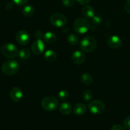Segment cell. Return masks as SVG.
<instances>
[{
    "label": "cell",
    "mask_w": 130,
    "mask_h": 130,
    "mask_svg": "<svg viewBox=\"0 0 130 130\" xmlns=\"http://www.w3.org/2000/svg\"><path fill=\"white\" fill-rule=\"evenodd\" d=\"M19 64L15 60H8L3 64L1 70L2 72L7 76H12L19 71Z\"/></svg>",
    "instance_id": "1"
},
{
    "label": "cell",
    "mask_w": 130,
    "mask_h": 130,
    "mask_svg": "<svg viewBox=\"0 0 130 130\" xmlns=\"http://www.w3.org/2000/svg\"><path fill=\"white\" fill-rule=\"evenodd\" d=\"M97 46V41L93 36H86L83 38L80 43L81 50L87 53H90L95 50Z\"/></svg>",
    "instance_id": "2"
},
{
    "label": "cell",
    "mask_w": 130,
    "mask_h": 130,
    "mask_svg": "<svg viewBox=\"0 0 130 130\" xmlns=\"http://www.w3.org/2000/svg\"><path fill=\"white\" fill-rule=\"evenodd\" d=\"M89 29L90 23L84 18H79L74 22L73 29L77 34H85L89 30Z\"/></svg>",
    "instance_id": "3"
},
{
    "label": "cell",
    "mask_w": 130,
    "mask_h": 130,
    "mask_svg": "<svg viewBox=\"0 0 130 130\" xmlns=\"http://www.w3.org/2000/svg\"><path fill=\"white\" fill-rule=\"evenodd\" d=\"M59 105V101L56 97L52 96H47L43 98L42 100V106L47 111H53L56 110Z\"/></svg>",
    "instance_id": "4"
},
{
    "label": "cell",
    "mask_w": 130,
    "mask_h": 130,
    "mask_svg": "<svg viewBox=\"0 0 130 130\" xmlns=\"http://www.w3.org/2000/svg\"><path fill=\"white\" fill-rule=\"evenodd\" d=\"M18 52L17 46L12 43H6L1 48V53L6 58H11L16 57Z\"/></svg>",
    "instance_id": "5"
},
{
    "label": "cell",
    "mask_w": 130,
    "mask_h": 130,
    "mask_svg": "<svg viewBox=\"0 0 130 130\" xmlns=\"http://www.w3.org/2000/svg\"><path fill=\"white\" fill-rule=\"evenodd\" d=\"M50 22L52 25L57 27H61L67 24V19L66 16L61 13L52 14L50 17Z\"/></svg>",
    "instance_id": "6"
},
{
    "label": "cell",
    "mask_w": 130,
    "mask_h": 130,
    "mask_svg": "<svg viewBox=\"0 0 130 130\" xmlns=\"http://www.w3.org/2000/svg\"><path fill=\"white\" fill-rule=\"evenodd\" d=\"M89 110L91 113L94 114H100L105 110V106L104 103L99 100H93L90 102L88 105Z\"/></svg>",
    "instance_id": "7"
},
{
    "label": "cell",
    "mask_w": 130,
    "mask_h": 130,
    "mask_svg": "<svg viewBox=\"0 0 130 130\" xmlns=\"http://www.w3.org/2000/svg\"><path fill=\"white\" fill-rule=\"evenodd\" d=\"M16 40L19 44L21 45H25L29 42V34L25 30H19L16 34Z\"/></svg>",
    "instance_id": "8"
},
{
    "label": "cell",
    "mask_w": 130,
    "mask_h": 130,
    "mask_svg": "<svg viewBox=\"0 0 130 130\" xmlns=\"http://www.w3.org/2000/svg\"><path fill=\"white\" fill-rule=\"evenodd\" d=\"M45 48V46L43 41L40 40V39H37L32 44L31 50L34 55H39L44 52Z\"/></svg>",
    "instance_id": "9"
},
{
    "label": "cell",
    "mask_w": 130,
    "mask_h": 130,
    "mask_svg": "<svg viewBox=\"0 0 130 130\" xmlns=\"http://www.w3.org/2000/svg\"><path fill=\"white\" fill-rule=\"evenodd\" d=\"M10 97L15 102H19L23 98V92L19 88H13L10 91Z\"/></svg>",
    "instance_id": "10"
},
{
    "label": "cell",
    "mask_w": 130,
    "mask_h": 130,
    "mask_svg": "<svg viewBox=\"0 0 130 130\" xmlns=\"http://www.w3.org/2000/svg\"><path fill=\"white\" fill-rule=\"evenodd\" d=\"M108 45L112 49H118L122 46V40L119 37L117 36H112L108 39Z\"/></svg>",
    "instance_id": "11"
},
{
    "label": "cell",
    "mask_w": 130,
    "mask_h": 130,
    "mask_svg": "<svg viewBox=\"0 0 130 130\" xmlns=\"http://www.w3.org/2000/svg\"><path fill=\"white\" fill-rule=\"evenodd\" d=\"M71 60L75 64H82L85 60V55L80 51H75L71 55Z\"/></svg>",
    "instance_id": "12"
},
{
    "label": "cell",
    "mask_w": 130,
    "mask_h": 130,
    "mask_svg": "<svg viewBox=\"0 0 130 130\" xmlns=\"http://www.w3.org/2000/svg\"><path fill=\"white\" fill-rule=\"evenodd\" d=\"M82 13L86 19H92L95 15V11L93 6L85 5L82 10Z\"/></svg>",
    "instance_id": "13"
},
{
    "label": "cell",
    "mask_w": 130,
    "mask_h": 130,
    "mask_svg": "<svg viewBox=\"0 0 130 130\" xmlns=\"http://www.w3.org/2000/svg\"><path fill=\"white\" fill-rule=\"evenodd\" d=\"M59 111L63 115H69L72 111L71 105L68 102H63L60 105Z\"/></svg>",
    "instance_id": "14"
},
{
    "label": "cell",
    "mask_w": 130,
    "mask_h": 130,
    "mask_svg": "<svg viewBox=\"0 0 130 130\" xmlns=\"http://www.w3.org/2000/svg\"><path fill=\"white\" fill-rule=\"evenodd\" d=\"M44 58L47 62L52 63L55 62L57 59V54L52 50H48L45 52Z\"/></svg>",
    "instance_id": "15"
},
{
    "label": "cell",
    "mask_w": 130,
    "mask_h": 130,
    "mask_svg": "<svg viewBox=\"0 0 130 130\" xmlns=\"http://www.w3.org/2000/svg\"><path fill=\"white\" fill-rule=\"evenodd\" d=\"M73 112L76 115L82 116L86 112V107L84 104L81 103L76 104L73 107Z\"/></svg>",
    "instance_id": "16"
},
{
    "label": "cell",
    "mask_w": 130,
    "mask_h": 130,
    "mask_svg": "<svg viewBox=\"0 0 130 130\" xmlns=\"http://www.w3.org/2000/svg\"><path fill=\"white\" fill-rule=\"evenodd\" d=\"M80 81L84 85L90 86L93 84V79L91 75L89 73H84L80 76Z\"/></svg>",
    "instance_id": "17"
},
{
    "label": "cell",
    "mask_w": 130,
    "mask_h": 130,
    "mask_svg": "<svg viewBox=\"0 0 130 130\" xmlns=\"http://www.w3.org/2000/svg\"><path fill=\"white\" fill-rule=\"evenodd\" d=\"M44 40L47 43H53L57 39V36L56 34L52 32H47L45 34H44Z\"/></svg>",
    "instance_id": "18"
},
{
    "label": "cell",
    "mask_w": 130,
    "mask_h": 130,
    "mask_svg": "<svg viewBox=\"0 0 130 130\" xmlns=\"http://www.w3.org/2000/svg\"><path fill=\"white\" fill-rule=\"evenodd\" d=\"M18 56L21 60H27L31 57V52L27 48H23L18 52Z\"/></svg>",
    "instance_id": "19"
},
{
    "label": "cell",
    "mask_w": 130,
    "mask_h": 130,
    "mask_svg": "<svg viewBox=\"0 0 130 130\" xmlns=\"http://www.w3.org/2000/svg\"><path fill=\"white\" fill-rule=\"evenodd\" d=\"M68 43L71 46H75L79 43V38L74 34H69L66 38Z\"/></svg>",
    "instance_id": "20"
},
{
    "label": "cell",
    "mask_w": 130,
    "mask_h": 130,
    "mask_svg": "<svg viewBox=\"0 0 130 130\" xmlns=\"http://www.w3.org/2000/svg\"><path fill=\"white\" fill-rule=\"evenodd\" d=\"M34 8L31 5H26L22 9L23 15L26 17H31L34 14Z\"/></svg>",
    "instance_id": "21"
},
{
    "label": "cell",
    "mask_w": 130,
    "mask_h": 130,
    "mask_svg": "<svg viewBox=\"0 0 130 130\" xmlns=\"http://www.w3.org/2000/svg\"><path fill=\"white\" fill-rule=\"evenodd\" d=\"M82 97L85 102H89L93 98V93L89 90H85L82 92Z\"/></svg>",
    "instance_id": "22"
},
{
    "label": "cell",
    "mask_w": 130,
    "mask_h": 130,
    "mask_svg": "<svg viewBox=\"0 0 130 130\" xmlns=\"http://www.w3.org/2000/svg\"><path fill=\"white\" fill-rule=\"evenodd\" d=\"M69 93L66 90H61L58 93V98L61 100H65L68 98Z\"/></svg>",
    "instance_id": "23"
},
{
    "label": "cell",
    "mask_w": 130,
    "mask_h": 130,
    "mask_svg": "<svg viewBox=\"0 0 130 130\" xmlns=\"http://www.w3.org/2000/svg\"><path fill=\"white\" fill-rule=\"evenodd\" d=\"M91 19L93 24L96 25H101L102 24V22H103V19L99 15H94Z\"/></svg>",
    "instance_id": "24"
},
{
    "label": "cell",
    "mask_w": 130,
    "mask_h": 130,
    "mask_svg": "<svg viewBox=\"0 0 130 130\" xmlns=\"http://www.w3.org/2000/svg\"><path fill=\"white\" fill-rule=\"evenodd\" d=\"M75 0H62V3L66 7H71L75 4Z\"/></svg>",
    "instance_id": "25"
},
{
    "label": "cell",
    "mask_w": 130,
    "mask_h": 130,
    "mask_svg": "<svg viewBox=\"0 0 130 130\" xmlns=\"http://www.w3.org/2000/svg\"><path fill=\"white\" fill-rule=\"evenodd\" d=\"M123 124L125 128H126V129L128 130H130V116H127L125 118L124 120Z\"/></svg>",
    "instance_id": "26"
},
{
    "label": "cell",
    "mask_w": 130,
    "mask_h": 130,
    "mask_svg": "<svg viewBox=\"0 0 130 130\" xmlns=\"http://www.w3.org/2000/svg\"><path fill=\"white\" fill-rule=\"evenodd\" d=\"M43 36H44V35H43V33L42 32V30H37L34 32V37H35V38L36 39H40V40H42Z\"/></svg>",
    "instance_id": "27"
},
{
    "label": "cell",
    "mask_w": 130,
    "mask_h": 130,
    "mask_svg": "<svg viewBox=\"0 0 130 130\" xmlns=\"http://www.w3.org/2000/svg\"><path fill=\"white\" fill-rule=\"evenodd\" d=\"M14 3L19 6H23L28 3V0H13Z\"/></svg>",
    "instance_id": "28"
},
{
    "label": "cell",
    "mask_w": 130,
    "mask_h": 130,
    "mask_svg": "<svg viewBox=\"0 0 130 130\" xmlns=\"http://www.w3.org/2000/svg\"><path fill=\"white\" fill-rule=\"evenodd\" d=\"M124 10L128 14L130 15V0H127L124 4Z\"/></svg>",
    "instance_id": "29"
},
{
    "label": "cell",
    "mask_w": 130,
    "mask_h": 130,
    "mask_svg": "<svg viewBox=\"0 0 130 130\" xmlns=\"http://www.w3.org/2000/svg\"><path fill=\"white\" fill-rule=\"evenodd\" d=\"M110 130H125L124 128H123L121 126L118 125V124H115V125H113V126L112 127Z\"/></svg>",
    "instance_id": "30"
},
{
    "label": "cell",
    "mask_w": 130,
    "mask_h": 130,
    "mask_svg": "<svg viewBox=\"0 0 130 130\" xmlns=\"http://www.w3.org/2000/svg\"><path fill=\"white\" fill-rule=\"evenodd\" d=\"M79 4L82 5H86L90 2L91 0H76Z\"/></svg>",
    "instance_id": "31"
}]
</instances>
